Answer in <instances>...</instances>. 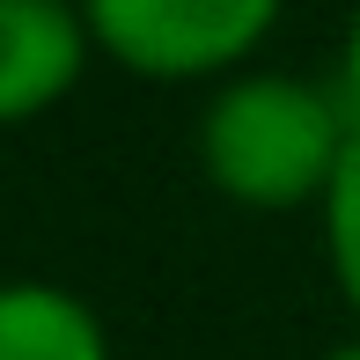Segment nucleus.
Wrapping results in <instances>:
<instances>
[{"label":"nucleus","instance_id":"f257e3e1","mask_svg":"<svg viewBox=\"0 0 360 360\" xmlns=\"http://www.w3.org/2000/svg\"><path fill=\"white\" fill-rule=\"evenodd\" d=\"M353 133L360 125L323 89L257 74V81H236L206 110L199 155H206V176H214L228 199H243V206H302V199L331 191Z\"/></svg>","mask_w":360,"mask_h":360},{"label":"nucleus","instance_id":"f03ea898","mask_svg":"<svg viewBox=\"0 0 360 360\" xmlns=\"http://www.w3.org/2000/svg\"><path fill=\"white\" fill-rule=\"evenodd\" d=\"M280 0H89V30L140 74H214L243 59Z\"/></svg>","mask_w":360,"mask_h":360},{"label":"nucleus","instance_id":"7ed1b4c3","mask_svg":"<svg viewBox=\"0 0 360 360\" xmlns=\"http://www.w3.org/2000/svg\"><path fill=\"white\" fill-rule=\"evenodd\" d=\"M81 74V22L59 0H0V125L59 103Z\"/></svg>","mask_w":360,"mask_h":360},{"label":"nucleus","instance_id":"20e7f679","mask_svg":"<svg viewBox=\"0 0 360 360\" xmlns=\"http://www.w3.org/2000/svg\"><path fill=\"white\" fill-rule=\"evenodd\" d=\"M0 360H110L103 323L67 287H0Z\"/></svg>","mask_w":360,"mask_h":360},{"label":"nucleus","instance_id":"39448f33","mask_svg":"<svg viewBox=\"0 0 360 360\" xmlns=\"http://www.w3.org/2000/svg\"><path fill=\"white\" fill-rule=\"evenodd\" d=\"M323 228H331V265L346 302L360 309V133L346 140V162H338L331 191H323Z\"/></svg>","mask_w":360,"mask_h":360},{"label":"nucleus","instance_id":"423d86ee","mask_svg":"<svg viewBox=\"0 0 360 360\" xmlns=\"http://www.w3.org/2000/svg\"><path fill=\"white\" fill-rule=\"evenodd\" d=\"M346 118L360 125V22H353V37H346Z\"/></svg>","mask_w":360,"mask_h":360},{"label":"nucleus","instance_id":"0eeeda50","mask_svg":"<svg viewBox=\"0 0 360 360\" xmlns=\"http://www.w3.org/2000/svg\"><path fill=\"white\" fill-rule=\"evenodd\" d=\"M331 360H360V346H338V353H331Z\"/></svg>","mask_w":360,"mask_h":360}]
</instances>
